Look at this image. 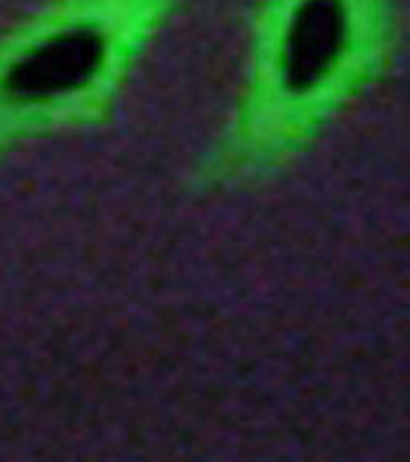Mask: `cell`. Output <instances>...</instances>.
<instances>
[{"mask_svg":"<svg viewBox=\"0 0 410 462\" xmlns=\"http://www.w3.org/2000/svg\"><path fill=\"white\" fill-rule=\"evenodd\" d=\"M347 40L345 0H302L283 43V83L292 93L314 88L337 66Z\"/></svg>","mask_w":410,"mask_h":462,"instance_id":"cell-2","label":"cell"},{"mask_svg":"<svg viewBox=\"0 0 410 462\" xmlns=\"http://www.w3.org/2000/svg\"><path fill=\"white\" fill-rule=\"evenodd\" d=\"M105 37L95 27L58 33L17 60L6 72L3 91L14 101H46L87 87L105 62Z\"/></svg>","mask_w":410,"mask_h":462,"instance_id":"cell-1","label":"cell"}]
</instances>
